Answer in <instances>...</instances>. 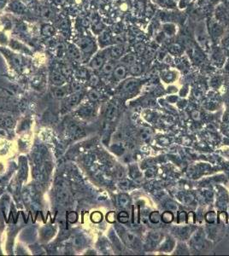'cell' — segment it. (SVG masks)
Returning a JSON list of instances; mask_svg holds the SVG:
<instances>
[{"label": "cell", "mask_w": 229, "mask_h": 256, "mask_svg": "<svg viewBox=\"0 0 229 256\" xmlns=\"http://www.w3.org/2000/svg\"><path fill=\"white\" fill-rule=\"evenodd\" d=\"M79 46L84 52H91L93 50L94 44L91 39L85 38L79 41Z\"/></svg>", "instance_id": "cell-1"}, {"label": "cell", "mask_w": 229, "mask_h": 256, "mask_svg": "<svg viewBox=\"0 0 229 256\" xmlns=\"http://www.w3.org/2000/svg\"><path fill=\"white\" fill-rule=\"evenodd\" d=\"M67 51H68V54L75 61L79 62L81 60V56L79 51L78 50V48H76V46L73 45H69L67 47Z\"/></svg>", "instance_id": "cell-2"}, {"label": "cell", "mask_w": 229, "mask_h": 256, "mask_svg": "<svg viewBox=\"0 0 229 256\" xmlns=\"http://www.w3.org/2000/svg\"><path fill=\"white\" fill-rule=\"evenodd\" d=\"M56 196H57V199L60 202H66L69 199V193H68V191H66L65 188L61 186L60 189L57 190Z\"/></svg>", "instance_id": "cell-3"}, {"label": "cell", "mask_w": 229, "mask_h": 256, "mask_svg": "<svg viewBox=\"0 0 229 256\" xmlns=\"http://www.w3.org/2000/svg\"><path fill=\"white\" fill-rule=\"evenodd\" d=\"M103 64V57L101 56H96L95 58H93L92 62H91V67L94 68V69H98L100 68Z\"/></svg>", "instance_id": "cell-4"}, {"label": "cell", "mask_w": 229, "mask_h": 256, "mask_svg": "<svg viewBox=\"0 0 229 256\" xmlns=\"http://www.w3.org/2000/svg\"><path fill=\"white\" fill-rule=\"evenodd\" d=\"M52 80L54 84L62 85L63 83H64V80H65V79H64V77H63L61 74H59V73H56V72H55V73H53V74H52Z\"/></svg>", "instance_id": "cell-5"}, {"label": "cell", "mask_w": 229, "mask_h": 256, "mask_svg": "<svg viewBox=\"0 0 229 256\" xmlns=\"http://www.w3.org/2000/svg\"><path fill=\"white\" fill-rule=\"evenodd\" d=\"M117 114V108L115 105H111L110 107L108 108L107 113H106V117L108 120H113L115 117L116 116Z\"/></svg>", "instance_id": "cell-6"}, {"label": "cell", "mask_w": 229, "mask_h": 256, "mask_svg": "<svg viewBox=\"0 0 229 256\" xmlns=\"http://www.w3.org/2000/svg\"><path fill=\"white\" fill-rule=\"evenodd\" d=\"M115 76L118 79H123L126 75V68L123 66H119L115 69Z\"/></svg>", "instance_id": "cell-7"}, {"label": "cell", "mask_w": 229, "mask_h": 256, "mask_svg": "<svg viewBox=\"0 0 229 256\" xmlns=\"http://www.w3.org/2000/svg\"><path fill=\"white\" fill-rule=\"evenodd\" d=\"M128 202H129V197H128V196H126V194H122V195L119 196L118 203L121 207H122V208L126 207V205L128 204Z\"/></svg>", "instance_id": "cell-8"}, {"label": "cell", "mask_w": 229, "mask_h": 256, "mask_svg": "<svg viewBox=\"0 0 229 256\" xmlns=\"http://www.w3.org/2000/svg\"><path fill=\"white\" fill-rule=\"evenodd\" d=\"M124 241L126 242L127 245H132L133 244V242H135V237L133 234L127 232L124 235Z\"/></svg>", "instance_id": "cell-9"}, {"label": "cell", "mask_w": 229, "mask_h": 256, "mask_svg": "<svg viewBox=\"0 0 229 256\" xmlns=\"http://www.w3.org/2000/svg\"><path fill=\"white\" fill-rule=\"evenodd\" d=\"M173 214H172L171 212H169V211L164 212L163 214V215H162V219H163V221L165 222V223H169V222H171V221L173 220Z\"/></svg>", "instance_id": "cell-10"}, {"label": "cell", "mask_w": 229, "mask_h": 256, "mask_svg": "<svg viewBox=\"0 0 229 256\" xmlns=\"http://www.w3.org/2000/svg\"><path fill=\"white\" fill-rule=\"evenodd\" d=\"M122 51H123V48L122 46H116L112 48L111 50V56L113 57H118L120 56L122 54Z\"/></svg>", "instance_id": "cell-11"}, {"label": "cell", "mask_w": 229, "mask_h": 256, "mask_svg": "<svg viewBox=\"0 0 229 256\" xmlns=\"http://www.w3.org/2000/svg\"><path fill=\"white\" fill-rule=\"evenodd\" d=\"M54 33V29L52 27L49 26V25H46V26H44L42 28V33L45 35V36H51Z\"/></svg>", "instance_id": "cell-12"}, {"label": "cell", "mask_w": 229, "mask_h": 256, "mask_svg": "<svg viewBox=\"0 0 229 256\" xmlns=\"http://www.w3.org/2000/svg\"><path fill=\"white\" fill-rule=\"evenodd\" d=\"M149 219L150 220V222H152L153 224L158 223L160 221V214L158 212H152L149 216Z\"/></svg>", "instance_id": "cell-13"}, {"label": "cell", "mask_w": 229, "mask_h": 256, "mask_svg": "<svg viewBox=\"0 0 229 256\" xmlns=\"http://www.w3.org/2000/svg\"><path fill=\"white\" fill-rule=\"evenodd\" d=\"M68 93V91L65 88H57L55 91V96L58 98H62Z\"/></svg>", "instance_id": "cell-14"}, {"label": "cell", "mask_w": 229, "mask_h": 256, "mask_svg": "<svg viewBox=\"0 0 229 256\" xmlns=\"http://www.w3.org/2000/svg\"><path fill=\"white\" fill-rule=\"evenodd\" d=\"M103 71L105 74H110L111 72L114 71V64L110 62L105 63L103 67Z\"/></svg>", "instance_id": "cell-15"}, {"label": "cell", "mask_w": 229, "mask_h": 256, "mask_svg": "<svg viewBox=\"0 0 229 256\" xmlns=\"http://www.w3.org/2000/svg\"><path fill=\"white\" fill-rule=\"evenodd\" d=\"M79 94H75L71 96L69 99V104L71 106H74L75 104H77V102H79Z\"/></svg>", "instance_id": "cell-16"}, {"label": "cell", "mask_w": 229, "mask_h": 256, "mask_svg": "<svg viewBox=\"0 0 229 256\" xmlns=\"http://www.w3.org/2000/svg\"><path fill=\"white\" fill-rule=\"evenodd\" d=\"M137 85V81L133 80V79H130V80H127L126 83L124 84V89L125 90H130V89H133L134 86Z\"/></svg>", "instance_id": "cell-17"}, {"label": "cell", "mask_w": 229, "mask_h": 256, "mask_svg": "<svg viewBox=\"0 0 229 256\" xmlns=\"http://www.w3.org/2000/svg\"><path fill=\"white\" fill-rule=\"evenodd\" d=\"M67 218H68V220L70 223H75V222H76L77 219H78V214H76L75 212H70V213L68 214Z\"/></svg>", "instance_id": "cell-18"}, {"label": "cell", "mask_w": 229, "mask_h": 256, "mask_svg": "<svg viewBox=\"0 0 229 256\" xmlns=\"http://www.w3.org/2000/svg\"><path fill=\"white\" fill-rule=\"evenodd\" d=\"M88 97L92 101H97V100H98L99 98H100V95H99V93H98L97 91L93 90V91H92L89 92Z\"/></svg>", "instance_id": "cell-19"}, {"label": "cell", "mask_w": 229, "mask_h": 256, "mask_svg": "<svg viewBox=\"0 0 229 256\" xmlns=\"http://www.w3.org/2000/svg\"><path fill=\"white\" fill-rule=\"evenodd\" d=\"M102 219H103V216H102V214H100L99 212H95V213L92 214V219H93V221L96 222V223L100 222L102 220Z\"/></svg>", "instance_id": "cell-20"}, {"label": "cell", "mask_w": 229, "mask_h": 256, "mask_svg": "<svg viewBox=\"0 0 229 256\" xmlns=\"http://www.w3.org/2000/svg\"><path fill=\"white\" fill-rule=\"evenodd\" d=\"M135 59L136 58L135 56H134V55L129 54V55H126V56H124L122 61H123L124 62H126V63H133V62H135Z\"/></svg>", "instance_id": "cell-21"}, {"label": "cell", "mask_w": 229, "mask_h": 256, "mask_svg": "<svg viewBox=\"0 0 229 256\" xmlns=\"http://www.w3.org/2000/svg\"><path fill=\"white\" fill-rule=\"evenodd\" d=\"M118 219L122 223H126L128 221V214L126 212H122L118 215Z\"/></svg>", "instance_id": "cell-22"}, {"label": "cell", "mask_w": 229, "mask_h": 256, "mask_svg": "<svg viewBox=\"0 0 229 256\" xmlns=\"http://www.w3.org/2000/svg\"><path fill=\"white\" fill-rule=\"evenodd\" d=\"M166 208H168V211L173 212V211H176V210H177V205L175 204L174 202H173V201H169V202H168L167 205H166Z\"/></svg>", "instance_id": "cell-23"}, {"label": "cell", "mask_w": 229, "mask_h": 256, "mask_svg": "<svg viewBox=\"0 0 229 256\" xmlns=\"http://www.w3.org/2000/svg\"><path fill=\"white\" fill-rule=\"evenodd\" d=\"M131 73L133 75H139L141 73V68L140 66H133L131 68Z\"/></svg>", "instance_id": "cell-24"}, {"label": "cell", "mask_w": 229, "mask_h": 256, "mask_svg": "<svg viewBox=\"0 0 229 256\" xmlns=\"http://www.w3.org/2000/svg\"><path fill=\"white\" fill-rule=\"evenodd\" d=\"M119 187H120L122 190H126V189H128V187H129V182L126 181V180H123V181H122L119 184Z\"/></svg>", "instance_id": "cell-25"}, {"label": "cell", "mask_w": 229, "mask_h": 256, "mask_svg": "<svg viewBox=\"0 0 229 256\" xmlns=\"http://www.w3.org/2000/svg\"><path fill=\"white\" fill-rule=\"evenodd\" d=\"M12 60H13V63L15 66H19L22 64V59H21V57L19 56H14L13 58H12Z\"/></svg>", "instance_id": "cell-26"}, {"label": "cell", "mask_w": 229, "mask_h": 256, "mask_svg": "<svg viewBox=\"0 0 229 256\" xmlns=\"http://www.w3.org/2000/svg\"><path fill=\"white\" fill-rule=\"evenodd\" d=\"M98 80H99L98 77L96 76V75H92L91 78H90V82H91V84L93 85H96L98 84Z\"/></svg>", "instance_id": "cell-27"}, {"label": "cell", "mask_w": 229, "mask_h": 256, "mask_svg": "<svg viewBox=\"0 0 229 256\" xmlns=\"http://www.w3.org/2000/svg\"><path fill=\"white\" fill-rule=\"evenodd\" d=\"M42 14H43V15H44V16L45 17V18H50V17L52 16V11H51L50 9H47V8H46V9H44V10L42 11Z\"/></svg>", "instance_id": "cell-28"}, {"label": "cell", "mask_w": 229, "mask_h": 256, "mask_svg": "<svg viewBox=\"0 0 229 256\" xmlns=\"http://www.w3.org/2000/svg\"><path fill=\"white\" fill-rule=\"evenodd\" d=\"M107 220L110 223H113L115 221V213L114 212H110L107 214Z\"/></svg>", "instance_id": "cell-29"}, {"label": "cell", "mask_w": 229, "mask_h": 256, "mask_svg": "<svg viewBox=\"0 0 229 256\" xmlns=\"http://www.w3.org/2000/svg\"><path fill=\"white\" fill-rule=\"evenodd\" d=\"M208 214H209V215L210 216V213H208ZM215 216H216V215H215V213L213 212V213H212V216H210V217H209V216H207V215H206V220H207V221H209V222H211V223H212V222H214V221H215Z\"/></svg>", "instance_id": "cell-30"}, {"label": "cell", "mask_w": 229, "mask_h": 256, "mask_svg": "<svg viewBox=\"0 0 229 256\" xmlns=\"http://www.w3.org/2000/svg\"><path fill=\"white\" fill-rule=\"evenodd\" d=\"M62 73L63 75H69L71 74V69L69 68V67H64L62 68Z\"/></svg>", "instance_id": "cell-31"}, {"label": "cell", "mask_w": 229, "mask_h": 256, "mask_svg": "<svg viewBox=\"0 0 229 256\" xmlns=\"http://www.w3.org/2000/svg\"><path fill=\"white\" fill-rule=\"evenodd\" d=\"M78 75H79V77L85 78V77L86 76V75H87V72H86V70L85 69V68H80V69L78 71Z\"/></svg>", "instance_id": "cell-32"}, {"label": "cell", "mask_w": 229, "mask_h": 256, "mask_svg": "<svg viewBox=\"0 0 229 256\" xmlns=\"http://www.w3.org/2000/svg\"><path fill=\"white\" fill-rule=\"evenodd\" d=\"M149 138H150V135H149V133L146 131H143L141 132V138L143 140H147Z\"/></svg>", "instance_id": "cell-33"}, {"label": "cell", "mask_w": 229, "mask_h": 256, "mask_svg": "<svg viewBox=\"0 0 229 256\" xmlns=\"http://www.w3.org/2000/svg\"><path fill=\"white\" fill-rule=\"evenodd\" d=\"M108 38H109V35L107 34V33H103V34L101 35V40L103 41V42H105V41H107Z\"/></svg>", "instance_id": "cell-34"}, {"label": "cell", "mask_w": 229, "mask_h": 256, "mask_svg": "<svg viewBox=\"0 0 229 256\" xmlns=\"http://www.w3.org/2000/svg\"><path fill=\"white\" fill-rule=\"evenodd\" d=\"M192 118L194 119V120H198L199 119V112L197 111H194L193 113H192Z\"/></svg>", "instance_id": "cell-35"}, {"label": "cell", "mask_w": 229, "mask_h": 256, "mask_svg": "<svg viewBox=\"0 0 229 256\" xmlns=\"http://www.w3.org/2000/svg\"><path fill=\"white\" fill-rule=\"evenodd\" d=\"M79 88H80V85H79L77 83L73 84V89H75V90H79Z\"/></svg>", "instance_id": "cell-36"}, {"label": "cell", "mask_w": 229, "mask_h": 256, "mask_svg": "<svg viewBox=\"0 0 229 256\" xmlns=\"http://www.w3.org/2000/svg\"><path fill=\"white\" fill-rule=\"evenodd\" d=\"M56 4H57V5H63V4L65 3V0H56Z\"/></svg>", "instance_id": "cell-37"}]
</instances>
